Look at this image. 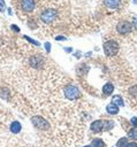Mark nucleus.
Listing matches in <instances>:
<instances>
[{"label":"nucleus","instance_id":"1","mask_svg":"<svg viewBox=\"0 0 137 147\" xmlns=\"http://www.w3.org/2000/svg\"><path fill=\"white\" fill-rule=\"evenodd\" d=\"M104 52L107 56H114L119 52V44L115 40H107L104 44Z\"/></svg>","mask_w":137,"mask_h":147},{"label":"nucleus","instance_id":"2","mask_svg":"<svg viewBox=\"0 0 137 147\" xmlns=\"http://www.w3.org/2000/svg\"><path fill=\"white\" fill-rule=\"evenodd\" d=\"M63 93L69 100H76L79 98V90L74 85H67L63 90Z\"/></svg>","mask_w":137,"mask_h":147},{"label":"nucleus","instance_id":"3","mask_svg":"<svg viewBox=\"0 0 137 147\" xmlns=\"http://www.w3.org/2000/svg\"><path fill=\"white\" fill-rule=\"evenodd\" d=\"M31 122H32L33 126L36 129H38V130H48L50 129V123L46 119H44L43 117H40V116L32 117L31 118Z\"/></svg>","mask_w":137,"mask_h":147},{"label":"nucleus","instance_id":"4","mask_svg":"<svg viewBox=\"0 0 137 147\" xmlns=\"http://www.w3.org/2000/svg\"><path fill=\"white\" fill-rule=\"evenodd\" d=\"M56 16H58V11L55 9H46L45 11L41 13L40 18L45 23H51L54 18H56Z\"/></svg>","mask_w":137,"mask_h":147},{"label":"nucleus","instance_id":"5","mask_svg":"<svg viewBox=\"0 0 137 147\" xmlns=\"http://www.w3.org/2000/svg\"><path fill=\"white\" fill-rule=\"evenodd\" d=\"M131 29H132V25L128 21H121L116 25V31L120 34H128L131 31Z\"/></svg>","mask_w":137,"mask_h":147},{"label":"nucleus","instance_id":"6","mask_svg":"<svg viewBox=\"0 0 137 147\" xmlns=\"http://www.w3.org/2000/svg\"><path fill=\"white\" fill-rule=\"evenodd\" d=\"M43 63H44V60L40 55H33L31 59H30V64L36 68V69H39L43 67Z\"/></svg>","mask_w":137,"mask_h":147},{"label":"nucleus","instance_id":"7","mask_svg":"<svg viewBox=\"0 0 137 147\" xmlns=\"http://www.w3.org/2000/svg\"><path fill=\"white\" fill-rule=\"evenodd\" d=\"M90 129H91L92 132H94V133H99V132L104 129V122L100 121V119H97V121H94V122L91 123Z\"/></svg>","mask_w":137,"mask_h":147},{"label":"nucleus","instance_id":"8","mask_svg":"<svg viewBox=\"0 0 137 147\" xmlns=\"http://www.w3.org/2000/svg\"><path fill=\"white\" fill-rule=\"evenodd\" d=\"M21 7L24 11H32L35 9V0H22Z\"/></svg>","mask_w":137,"mask_h":147},{"label":"nucleus","instance_id":"9","mask_svg":"<svg viewBox=\"0 0 137 147\" xmlns=\"http://www.w3.org/2000/svg\"><path fill=\"white\" fill-rule=\"evenodd\" d=\"M106 111H107L109 115H116V114L119 113V106L115 105L114 102H111L109 105H107Z\"/></svg>","mask_w":137,"mask_h":147},{"label":"nucleus","instance_id":"10","mask_svg":"<svg viewBox=\"0 0 137 147\" xmlns=\"http://www.w3.org/2000/svg\"><path fill=\"white\" fill-rule=\"evenodd\" d=\"M113 91H114V85H113L112 83H106V84L104 85V87H102V93H104V95H106V96L111 95V94L113 93Z\"/></svg>","mask_w":137,"mask_h":147},{"label":"nucleus","instance_id":"11","mask_svg":"<svg viewBox=\"0 0 137 147\" xmlns=\"http://www.w3.org/2000/svg\"><path fill=\"white\" fill-rule=\"evenodd\" d=\"M104 2H105V5H106V7H108V8H111V9H115V8H117L119 5H120V0H105Z\"/></svg>","mask_w":137,"mask_h":147},{"label":"nucleus","instance_id":"12","mask_svg":"<svg viewBox=\"0 0 137 147\" xmlns=\"http://www.w3.org/2000/svg\"><path fill=\"white\" fill-rule=\"evenodd\" d=\"M21 129H22V125H21V123L17 122V121H14V122L12 123V125H10V131H12L13 133H18V132L21 131Z\"/></svg>","mask_w":137,"mask_h":147},{"label":"nucleus","instance_id":"13","mask_svg":"<svg viewBox=\"0 0 137 147\" xmlns=\"http://www.w3.org/2000/svg\"><path fill=\"white\" fill-rule=\"evenodd\" d=\"M91 146H92V147H106L105 142H104L101 139H99V138L93 139V141H92V145H91Z\"/></svg>","mask_w":137,"mask_h":147},{"label":"nucleus","instance_id":"14","mask_svg":"<svg viewBox=\"0 0 137 147\" xmlns=\"http://www.w3.org/2000/svg\"><path fill=\"white\" fill-rule=\"evenodd\" d=\"M113 102L115 105H117V106H124V102H123V100H122V98L120 95H114L113 96Z\"/></svg>","mask_w":137,"mask_h":147},{"label":"nucleus","instance_id":"15","mask_svg":"<svg viewBox=\"0 0 137 147\" xmlns=\"http://www.w3.org/2000/svg\"><path fill=\"white\" fill-rule=\"evenodd\" d=\"M113 126H114V122L109 121V119H106L104 122V129L102 130H111V129H113Z\"/></svg>","mask_w":137,"mask_h":147},{"label":"nucleus","instance_id":"16","mask_svg":"<svg viewBox=\"0 0 137 147\" xmlns=\"http://www.w3.org/2000/svg\"><path fill=\"white\" fill-rule=\"evenodd\" d=\"M128 137L131 138V139H136L137 140V129H131L129 132H128Z\"/></svg>","mask_w":137,"mask_h":147},{"label":"nucleus","instance_id":"17","mask_svg":"<svg viewBox=\"0 0 137 147\" xmlns=\"http://www.w3.org/2000/svg\"><path fill=\"white\" fill-rule=\"evenodd\" d=\"M127 139H128V138H121V139L117 141V144H116V147H125V145L128 144Z\"/></svg>","mask_w":137,"mask_h":147},{"label":"nucleus","instance_id":"18","mask_svg":"<svg viewBox=\"0 0 137 147\" xmlns=\"http://www.w3.org/2000/svg\"><path fill=\"white\" fill-rule=\"evenodd\" d=\"M24 38H25V39H26L28 41H30L31 44H35L36 46H39V42H38V41H36V40H33V39H31V38H29L28 36H24Z\"/></svg>","mask_w":137,"mask_h":147},{"label":"nucleus","instance_id":"19","mask_svg":"<svg viewBox=\"0 0 137 147\" xmlns=\"http://www.w3.org/2000/svg\"><path fill=\"white\" fill-rule=\"evenodd\" d=\"M131 124H132L135 127H137V117H132V118H131Z\"/></svg>","mask_w":137,"mask_h":147},{"label":"nucleus","instance_id":"20","mask_svg":"<svg viewBox=\"0 0 137 147\" xmlns=\"http://www.w3.org/2000/svg\"><path fill=\"white\" fill-rule=\"evenodd\" d=\"M0 11H5V2H3V0H0Z\"/></svg>","mask_w":137,"mask_h":147},{"label":"nucleus","instance_id":"21","mask_svg":"<svg viewBox=\"0 0 137 147\" xmlns=\"http://www.w3.org/2000/svg\"><path fill=\"white\" fill-rule=\"evenodd\" d=\"M45 48H46V52L50 53V51H51V44L50 42H45Z\"/></svg>","mask_w":137,"mask_h":147},{"label":"nucleus","instance_id":"22","mask_svg":"<svg viewBox=\"0 0 137 147\" xmlns=\"http://www.w3.org/2000/svg\"><path fill=\"white\" fill-rule=\"evenodd\" d=\"M125 147H137V144L136 142H128L127 145H125Z\"/></svg>","mask_w":137,"mask_h":147},{"label":"nucleus","instance_id":"23","mask_svg":"<svg viewBox=\"0 0 137 147\" xmlns=\"http://www.w3.org/2000/svg\"><path fill=\"white\" fill-rule=\"evenodd\" d=\"M134 26L137 30V15H134Z\"/></svg>","mask_w":137,"mask_h":147},{"label":"nucleus","instance_id":"24","mask_svg":"<svg viewBox=\"0 0 137 147\" xmlns=\"http://www.w3.org/2000/svg\"><path fill=\"white\" fill-rule=\"evenodd\" d=\"M12 29H13L14 31H16V32H18V31H20V29H18L16 25H12Z\"/></svg>","mask_w":137,"mask_h":147},{"label":"nucleus","instance_id":"25","mask_svg":"<svg viewBox=\"0 0 137 147\" xmlns=\"http://www.w3.org/2000/svg\"><path fill=\"white\" fill-rule=\"evenodd\" d=\"M55 39H56V40H66V38H64V37H61V36H59V37H56Z\"/></svg>","mask_w":137,"mask_h":147},{"label":"nucleus","instance_id":"26","mask_svg":"<svg viewBox=\"0 0 137 147\" xmlns=\"http://www.w3.org/2000/svg\"><path fill=\"white\" fill-rule=\"evenodd\" d=\"M134 2H135V3H136V5H137V0H134Z\"/></svg>","mask_w":137,"mask_h":147},{"label":"nucleus","instance_id":"27","mask_svg":"<svg viewBox=\"0 0 137 147\" xmlns=\"http://www.w3.org/2000/svg\"><path fill=\"white\" fill-rule=\"evenodd\" d=\"M84 147H92V146H84Z\"/></svg>","mask_w":137,"mask_h":147}]
</instances>
